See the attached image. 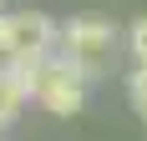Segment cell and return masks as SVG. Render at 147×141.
Masks as SVG:
<instances>
[{
  "label": "cell",
  "instance_id": "obj_1",
  "mask_svg": "<svg viewBox=\"0 0 147 141\" xmlns=\"http://www.w3.org/2000/svg\"><path fill=\"white\" fill-rule=\"evenodd\" d=\"M61 56L71 61L86 81H102L107 70H112V61H117L122 51V30L107 20V15H71L66 25H61Z\"/></svg>",
  "mask_w": 147,
  "mask_h": 141
},
{
  "label": "cell",
  "instance_id": "obj_2",
  "mask_svg": "<svg viewBox=\"0 0 147 141\" xmlns=\"http://www.w3.org/2000/svg\"><path fill=\"white\" fill-rule=\"evenodd\" d=\"M26 66V61H20ZM26 81H30V101L41 106V111H51V116H76V111H86V76L71 66V61L61 56H46V61H36V66H26Z\"/></svg>",
  "mask_w": 147,
  "mask_h": 141
},
{
  "label": "cell",
  "instance_id": "obj_3",
  "mask_svg": "<svg viewBox=\"0 0 147 141\" xmlns=\"http://www.w3.org/2000/svg\"><path fill=\"white\" fill-rule=\"evenodd\" d=\"M56 45H61V25H56L46 10H15V15H10V30H5V61H26V66H36V61L56 56Z\"/></svg>",
  "mask_w": 147,
  "mask_h": 141
},
{
  "label": "cell",
  "instance_id": "obj_4",
  "mask_svg": "<svg viewBox=\"0 0 147 141\" xmlns=\"http://www.w3.org/2000/svg\"><path fill=\"white\" fill-rule=\"evenodd\" d=\"M26 101H30L26 66H20V61H5V66H0V126H10L15 116L26 111Z\"/></svg>",
  "mask_w": 147,
  "mask_h": 141
},
{
  "label": "cell",
  "instance_id": "obj_5",
  "mask_svg": "<svg viewBox=\"0 0 147 141\" xmlns=\"http://www.w3.org/2000/svg\"><path fill=\"white\" fill-rule=\"evenodd\" d=\"M127 101H132V111L147 121V66L127 70Z\"/></svg>",
  "mask_w": 147,
  "mask_h": 141
},
{
  "label": "cell",
  "instance_id": "obj_6",
  "mask_svg": "<svg viewBox=\"0 0 147 141\" xmlns=\"http://www.w3.org/2000/svg\"><path fill=\"white\" fill-rule=\"evenodd\" d=\"M127 51H132V61H137V66H147V15L127 25Z\"/></svg>",
  "mask_w": 147,
  "mask_h": 141
},
{
  "label": "cell",
  "instance_id": "obj_7",
  "mask_svg": "<svg viewBox=\"0 0 147 141\" xmlns=\"http://www.w3.org/2000/svg\"><path fill=\"white\" fill-rule=\"evenodd\" d=\"M5 30H10V15H0V61H5Z\"/></svg>",
  "mask_w": 147,
  "mask_h": 141
}]
</instances>
